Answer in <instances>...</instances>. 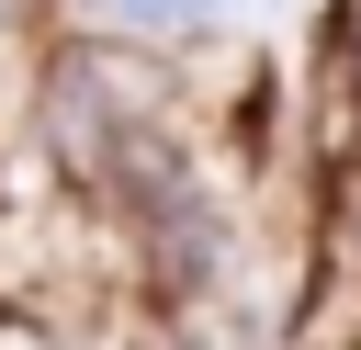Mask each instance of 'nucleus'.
<instances>
[{"label":"nucleus","mask_w":361,"mask_h":350,"mask_svg":"<svg viewBox=\"0 0 361 350\" xmlns=\"http://www.w3.org/2000/svg\"><path fill=\"white\" fill-rule=\"evenodd\" d=\"M169 135H192V79H180V56H158V45H124V34H90V23H68L45 56H34V79H23V147H34V169H45V192H68V203H113L124 192V169L147 158V147H169Z\"/></svg>","instance_id":"f257e3e1"},{"label":"nucleus","mask_w":361,"mask_h":350,"mask_svg":"<svg viewBox=\"0 0 361 350\" xmlns=\"http://www.w3.org/2000/svg\"><path fill=\"white\" fill-rule=\"evenodd\" d=\"M68 23L124 34V45H158V56H203L237 23V0H68Z\"/></svg>","instance_id":"f03ea898"},{"label":"nucleus","mask_w":361,"mask_h":350,"mask_svg":"<svg viewBox=\"0 0 361 350\" xmlns=\"http://www.w3.org/2000/svg\"><path fill=\"white\" fill-rule=\"evenodd\" d=\"M316 248H327L338 282H361V158H338L316 181Z\"/></svg>","instance_id":"7ed1b4c3"},{"label":"nucleus","mask_w":361,"mask_h":350,"mask_svg":"<svg viewBox=\"0 0 361 350\" xmlns=\"http://www.w3.org/2000/svg\"><path fill=\"white\" fill-rule=\"evenodd\" d=\"M68 34V0H0V68L11 79H34V56Z\"/></svg>","instance_id":"20e7f679"},{"label":"nucleus","mask_w":361,"mask_h":350,"mask_svg":"<svg viewBox=\"0 0 361 350\" xmlns=\"http://www.w3.org/2000/svg\"><path fill=\"white\" fill-rule=\"evenodd\" d=\"M237 11H282V0H237Z\"/></svg>","instance_id":"39448f33"},{"label":"nucleus","mask_w":361,"mask_h":350,"mask_svg":"<svg viewBox=\"0 0 361 350\" xmlns=\"http://www.w3.org/2000/svg\"><path fill=\"white\" fill-rule=\"evenodd\" d=\"M45 350H79V339H45Z\"/></svg>","instance_id":"423d86ee"}]
</instances>
